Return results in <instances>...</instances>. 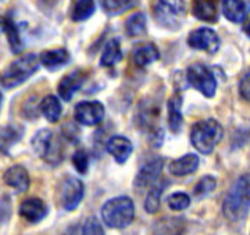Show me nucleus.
Segmentation results:
<instances>
[{
    "mask_svg": "<svg viewBox=\"0 0 250 235\" xmlns=\"http://www.w3.org/2000/svg\"><path fill=\"white\" fill-rule=\"evenodd\" d=\"M250 213V174L233 182L223 200V214L231 223H239Z\"/></svg>",
    "mask_w": 250,
    "mask_h": 235,
    "instance_id": "1",
    "label": "nucleus"
},
{
    "mask_svg": "<svg viewBox=\"0 0 250 235\" xmlns=\"http://www.w3.org/2000/svg\"><path fill=\"white\" fill-rule=\"evenodd\" d=\"M161 103L157 96H147L138 105L135 113L136 127L149 135L153 146H160L163 142V129L160 128Z\"/></svg>",
    "mask_w": 250,
    "mask_h": 235,
    "instance_id": "2",
    "label": "nucleus"
},
{
    "mask_svg": "<svg viewBox=\"0 0 250 235\" xmlns=\"http://www.w3.org/2000/svg\"><path fill=\"white\" fill-rule=\"evenodd\" d=\"M136 209L129 196H116L106 200L100 209V216L103 224L113 230H124L129 227L135 220Z\"/></svg>",
    "mask_w": 250,
    "mask_h": 235,
    "instance_id": "3",
    "label": "nucleus"
},
{
    "mask_svg": "<svg viewBox=\"0 0 250 235\" xmlns=\"http://www.w3.org/2000/svg\"><path fill=\"white\" fill-rule=\"evenodd\" d=\"M224 129L215 118H206L193 124L190 129V144L199 153L211 154L221 142Z\"/></svg>",
    "mask_w": 250,
    "mask_h": 235,
    "instance_id": "4",
    "label": "nucleus"
},
{
    "mask_svg": "<svg viewBox=\"0 0 250 235\" xmlns=\"http://www.w3.org/2000/svg\"><path fill=\"white\" fill-rule=\"evenodd\" d=\"M41 67L39 56L27 53L16 59L1 72V86L4 89H14L28 81Z\"/></svg>",
    "mask_w": 250,
    "mask_h": 235,
    "instance_id": "5",
    "label": "nucleus"
},
{
    "mask_svg": "<svg viewBox=\"0 0 250 235\" xmlns=\"http://www.w3.org/2000/svg\"><path fill=\"white\" fill-rule=\"evenodd\" d=\"M31 146L35 154H38L46 164L57 167L64 159V146L60 136H57L52 129H39L31 139Z\"/></svg>",
    "mask_w": 250,
    "mask_h": 235,
    "instance_id": "6",
    "label": "nucleus"
},
{
    "mask_svg": "<svg viewBox=\"0 0 250 235\" xmlns=\"http://www.w3.org/2000/svg\"><path fill=\"white\" fill-rule=\"evenodd\" d=\"M153 18L157 25L167 31H178L187 18L185 0H156L153 4Z\"/></svg>",
    "mask_w": 250,
    "mask_h": 235,
    "instance_id": "7",
    "label": "nucleus"
},
{
    "mask_svg": "<svg viewBox=\"0 0 250 235\" xmlns=\"http://www.w3.org/2000/svg\"><path fill=\"white\" fill-rule=\"evenodd\" d=\"M185 78H187V84L189 86L200 92L207 99H211L215 96L217 78H215L214 72L211 71L206 64H190L187 68Z\"/></svg>",
    "mask_w": 250,
    "mask_h": 235,
    "instance_id": "8",
    "label": "nucleus"
},
{
    "mask_svg": "<svg viewBox=\"0 0 250 235\" xmlns=\"http://www.w3.org/2000/svg\"><path fill=\"white\" fill-rule=\"evenodd\" d=\"M85 196L83 182L72 175L64 177L59 188V200L65 212L77 210Z\"/></svg>",
    "mask_w": 250,
    "mask_h": 235,
    "instance_id": "9",
    "label": "nucleus"
},
{
    "mask_svg": "<svg viewBox=\"0 0 250 235\" xmlns=\"http://www.w3.org/2000/svg\"><path fill=\"white\" fill-rule=\"evenodd\" d=\"M187 42L190 49L206 52L208 54L217 53L221 45V39L217 35V32L214 29L207 27L197 28L195 31H192L188 35Z\"/></svg>",
    "mask_w": 250,
    "mask_h": 235,
    "instance_id": "10",
    "label": "nucleus"
},
{
    "mask_svg": "<svg viewBox=\"0 0 250 235\" xmlns=\"http://www.w3.org/2000/svg\"><path fill=\"white\" fill-rule=\"evenodd\" d=\"M74 118L86 127L99 126L104 118V106L99 100H83L74 108Z\"/></svg>",
    "mask_w": 250,
    "mask_h": 235,
    "instance_id": "11",
    "label": "nucleus"
},
{
    "mask_svg": "<svg viewBox=\"0 0 250 235\" xmlns=\"http://www.w3.org/2000/svg\"><path fill=\"white\" fill-rule=\"evenodd\" d=\"M163 169H164L163 157H153L149 162L145 163L135 175V191H142L147 187H153L160 178Z\"/></svg>",
    "mask_w": 250,
    "mask_h": 235,
    "instance_id": "12",
    "label": "nucleus"
},
{
    "mask_svg": "<svg viewBox=\"0 0 250 235\" xmlns=\"http://www.w3.org/2000/svg\"><path fill=\"white\" fill-rule=\"evenodd\" d=\"M18 214L29 224H39L49 214V208L41 198H27L20 203Z\"/></svg>",
    "mask_w": 250,
    "mask_h": 235,
    "instance_id": "13",
    "label": "nucleus"
},
{
    "mask_svg": "<svg viewBox=\"0 0 250 235\" xmlns=\"http://www.w3.org/2000/svg\"><path fill=\"white\" fill-rule=\"evenodd\" d=\"M88 80V72L77 68L70 74L64 75L60 82L57 84V92L59 96L64 102H70L74 98V95L82 88V85Z\"/></svg>",
    "mask_w": 250,
    "mask_h": 235,
    "instance_id": "14",
    "label": "nucleus"
},
{
    "mask_svg": "<svg viewBox=\"0 0 250 235\" xmlns=\"http://www.w3.org/2000/svg\"><path fill=\"white\" fill-rule=\"evenodd\" d=\"M3 181L7 187L13 188L17 193L27 192L31 185V178H29L28 170L21 164H14V166L9 167L3 174Z\"/></svg>",
    "mask_w": 250,
    "mask_h": 235,
    "instance_id": "15",
    "label": "nucleus"
},
{
    "mask_svg": "<svg viewBox=\"0 0 250 235\" xmlns=\"http://www.w3.org/2000/svg\"><path fill=\"white\" fill-rule=\"evenodd\" d=\"M39 60H41V64L49 71H57L70 63L71 54L64 47L49 49V50H43L39 54Z\"/></svg>",
    "mask_w": 250,
    "mask_h": 235,
    "instance_id": "16",
    "label": "nucleus"
},
{
    "mask_svg": "<svg viewBox=\"0 0 250 235\" xmlns=\"http://www.w3.org/2000/svg\"><path fill=\"white\" fill-rule=\"evenodd\" d=\"M106 148H107L108 153L113 156V159L118 164H125L128 162V159L131 157L132 150H134L132 142L128 138L121 135L111 136L106 144Z\"/></svg>",
    "mask_w": 250,
    "mask_h": 235,
    "instance_id": "17",
    "label": "nucleus"
},
{
    "mask_svg": "<svg viewBox=\"0 0 250 235\" xmlns=\"http://www.w3.org/2000/svg\"><path fill=\"white\" fill-rule=\"evenodd\" d=\"M199 164H200V160H199L197 154H184L182 157L171 160L168 164V172L174 177H187V175H190L197 171Z\"/></svg>",
    "mask_w": 250,
    "mask_h": 235,
    "instance_id": "18",
    "label": "nucleus"
},
{
    "mask_svg": "<svg viewBox=\"0 0 250 235\" xmlns=\"http://www.w3.org/2000/svg\"><path fill=\"white\" fill-rule=\"evenodd\" d=\"M192 14L203 22L214 24L218 21V0H192Z\"/></svg>",
    "mask_w": 250,
    "mask_h": 235,
    "instance_id": "19",
    "label": "nucleus"
},
{
    "mask_svg": "<svg viewBox=\"0 0 250 235\" xmlns=\"http://www.w3.org/2000/svg\"><path fill=\"white\" fill-rule=\"evenodd\" d=\"M1 32L6 35V39L9 42L10 49L13 53L18 54L24 50V43H22V39L20 35V29L10 14H6L1 17Z\"/></svg>",
    "mask_w": 250,
    "mask_h": 235,
    "instance_id": "20",
    "label": "nucleus"
},
{
    "mask_svg": "<svg viewBox=\"0 0 250 235\" xmlns=\"http://www.w3.org/2000/svg\"><path fill=\"white\" fill-rule=\"evenodd\" d=\"M159 59H160V50L152 42L136 45L132 50V60L138 67H146L157 62Z\"/></svg>",
    "mask_w": 250,
    "mask_h": 235,
    "instance_id": "21",
    "label": "nucleus"
},
{
    "mask_svg": "<svg viewBox=\"0 0 250 235\" xmlns=\"http://www.w3.org/2000/svg\"><path fill=\"white\" fill-rule=\"evenodd\" d=\"M182 105L184 99L181 93H174L167 102V111H168V127L172 134H178L182 128Z\"/></svg>",
    "mask_w": 250,
    "mask_h": 235,
    "instance_id": "22",
    "label": "nucleus"
},
{
    "mask_svg": "<svg viewBox=\"0 0 250 235\" xmlns=\"http://www.w3.org/2000/svg\"><path fill=\"white\" fill-rule=\"evenodd\" d=\"M224 17L233 24H241L246 20L248 9L245 0H221Z\"/></svg>",
    "mask_w": 250,
    "mask_h": 235,
    "instance_id": "23",
    "label": "nucleus"
},
{
    "mask_svg": "<svg viewBox=\"0 0 250 235\" xmlns=\"http://www.w3.org/2000/svg\"><path fill=\"white\" fill-rule=\"evenodd\" d=\"M123 60V50H121V43L117 38H111L106 42L103 47V52L100 56V65L102 67H114Z\"/></svg>",
    "mask_w": 250,
    "mask_h": 235,
    "instance_id": "24",
    "label": "nucleus"
},
{
    "mask_svg": "<svg viewBox=\"0 0 250 235\" xmlns=\"http://www.w3.org/2000/svg\"><path fill=\"white\" fill-rule=\"evenodd\" d=\"M96 11L95 0H72L68 16L74 22H82L89 20Z\"/></svg>",
    "mask_w": 250,
    "mask_h": 235,
    "instance_id": "25",
    "label": "nucleus"
},
{
    "mask_svg": "<svg viewBox=\"0 0 250 235\" xmlns=\"http://www.w3.org/2000/svg\"><path fill=\"white\" fill-rule=\"evenodd\" d=\"M39 110H41V114L52 124L57 123L62 117V103H60V99L57 96H54V95H47L41 100Z\"/></svg>",
    "mask_w": 250,
    "mask_h": 235,
    "instance_id": "26",
    "label": "nucleus"
},
{
    "mask_svg": "<svg viewBox=\"0 0 250 235\" xmlns=\"http://www.w3.org/2000/svg\"><path fill=\"white\" fill-rule=\"evenodd\" d=\"M167 185H168V181L163 180L150 187V190L146 195V199H145V203H143V208L146 210V213L156 214L160 210L161 196H163V192L167 188Z\"/></svg>",
    "mask_w": 250,
    "mask_h": 235,
    "instance_id": "27",
    "label": "nucleus"
},
{
    "mask_svg": "<svg viewBox=\"0 0 250 235\" xmlns=\"http://www.w3.org/2000/svg\"><path fill=\"white\" fill-rule=\"evenodd\" d=\"M124 29L126 36L129 38H138V36L146 35L147 32V21L143 13H134L125 20Z\"/></svg>",
    "mask_w": 250,
    "mask_h": 235,
    "instance_id": "28",
    "label": "nucleus"
},
{
    "mask_svg": "<svg viewBox=\"0 0 250 235\" xmlns=\"http://www.w3.org/2000/svg\"><path fill=\"white\" fill-rule=\"evenodd\" d=\"M102 10L108 17H117L125 11L134 9L139 4V0H99Z\"/></svg>",
    "mask_w": 250,
    "mask_h": 235,
    "instance_id": "29",
    "label": "nucleus"
},
{
    "mask_svg": "<svg viewBox=\"0 0 250 235\" xmlns=\"http://www.w3.org/2000/svg\"><path fill=\"white\" fill-rule=\"evenodd\" d=\"M24 135V128L17 124H9L1 128V153L9 154L10 149Z\"/></svg>",
    "mask_w": 250,
    "mask_h": 235,
    "instance_id": "30",
    "label": "nucleus"
},
{
    "mask_svg": "<svg viewBox=\"0 0 250 235\" xmlns=\"http://www.w3.org/2000/svg\"><path fill=\"white\" fill-rule=\"evenodd\" d=\"M217 188V180L213 175H203L200 180L197 181L195 188H193V196L197 199H203L208 196L211 192H214Z\"/></svg>",
    "mask_w": 250,
    "mask_h": 235,
    "instance_id": "31",
    "label": "nucleus"
},
{
    "mask_svg": "<svg viewBox=\"0 0 250 235\" xmlns=\"http://www.w3.org/2000/svg\"><path fill=\"white\" fill-rule=\"evenodd\" d=\"M192 199L187 192H174L167 199V205L172 212H184L190 206Z\"/></svg>",
    "mask_w": 250,
    "mask_h": 235,
    "instance_id": "32",
    "label": "nucleus"
},
{
    "mask_svg": "<svg viewBox=\"0 0 250 235\" xmlns=\"http://www.w3.org/2000/svg\"><path fill=\"white\" fill-rule=\"evenodd\" d=\"M81 235H106L103 224L100 223L96 216H89L82 226V233Z\"/></svg>",
    "mask_w": 250,
    "mask_h": 235,
    "instance_id": "33",
    "label": "nucleus"
},
{
    "mask_svg": "<svg viewBox=\"0 0 250 235\" xmlns=\"http://www.w3.org/2000/svg\"><path fill=\"white\" fill-rule=\"evenodd\" d=\"M72 164L75 167V170L80 174H86L89 170V156L85 150H77L75 153L72 154L71 157Z\"/></svg>",
    "mask_w": 250,
    "mask_h": 235,
    "instance_id": "34",
    "label": "nucleus"
},
{
    "mask_svg": "<svg viewBox=\"0 0 250 235\" xmlns=\"http://www.w3.org/2000/svg\"><path fill=\"white\" fill-rule=\"evenodd\" d=\"M62 138H64L70 144H78L81 138L80 128L74 123H65L62 127Z\"/></svg>",
    "mask_w": 250,
    "mask_h": 235,
    "instance_id": "35",
    "label": "nucleus"
},
{
    "mask_svg": "<svg viewBox=\"0 0 250 235\" xmlns=\"http://www.w3.org/2000/svg\"><path fill=\"white\" fill-rule=\"evenodd\" d=\"M39 113H41V110H39V105H36L34 98H32V99H29L28 102H25V103H24V106H22V110H21V116H22V117L29 118V120L38 118Z\"/></svg>",
    "mask_w": 250,
    "mask_h": 235,
    "instance_id": "36",
    "label": "nucleus"
},
{
    "mask_svg": "<svg viewBox=\"0 0 250 235\" xmlns=\"http://www.w3.org/2000/svg\"><path fill=\"white\" fill-rule=\"evenodd\" d=\"M239 93L243 99L250 103V68L242 75L239 81Z\"/></svg>",
    "mask_w": 250,
    "mask_h": 235,
    "instance_id": "37",
    "label": "nucleus"
},
{
    "mask_svg": "<svg viewBox=\"0 0 250 235\" xmlns=\"http://www.w3.org/2000/svg\"><path fill=\"white\" fill-rule=\"evenodd\" d=\"M235 136H236V139H233L232 142L235 145V148H239L242 145L245 144H249L250 141V124L249 126H246L245 128H241V129H238L236 132H235Z\"/></svg>",
    "mask_w": 250,
    "mask_h": 235,
    "instance_id": "38",
    "label": "nucleus"
},
{
    "mask_svg": "<svg viewBox=\"0 0 250 235\" xmlns=\"http://www.w3.org/2000/svg\"><path fill=\"white\" fill-rule=\"evenodd\" d=\"M36 3H38V7L42 11L49 13L60 3V0H36Z\"/></svg>",
    "mask_w": 250,
    "mask_h": 235,
    "instance_id": "39",
    "label": "nucleus"
},
{
    "mask_svg": "<svg viewBox=\"0 0 250 235\" xmlns=\"http://www.w3.org/2000/svg\"><path fill=\"white\" fill-rule=\"evenodd\" d=\"M10 200L7 196H1V223L10 217Z\"/></svg>",
    "mask_w": 250,
    "mask_h": 235,
    "instance_id": "40",
    "label": "nucleus"
},
{
    "mask_svg": "<svg viewBox=\"0 0 250 235\" xmlns=\"http://www.w3.org/2000/svg\"><path fill=\"white\" fill-rule=\"evenodd\" d=\"M242 29H243L245 35L248 36V38H250V14L246 17V20L243 21V27H242Z\"/></svg>",
    "mask_w": 250,
    "mask_h": 235,
    "instance_id": "41",
    "label": "nucleus"
},
{
    "mask_svg": "<svg viewBox=\"0 0 250 235\" xmlns=\"http://www.w3.org/2000/svg\"><path fill=\"white\" fill-rule=\"evenodd\" d=\"M65 235H68V234H65Z\"/></svg>",
    "mask_w": 250,
    "mask_h": 235,
    "instance_id": "42",
    "label": "nucleus"
}]
</instances>
